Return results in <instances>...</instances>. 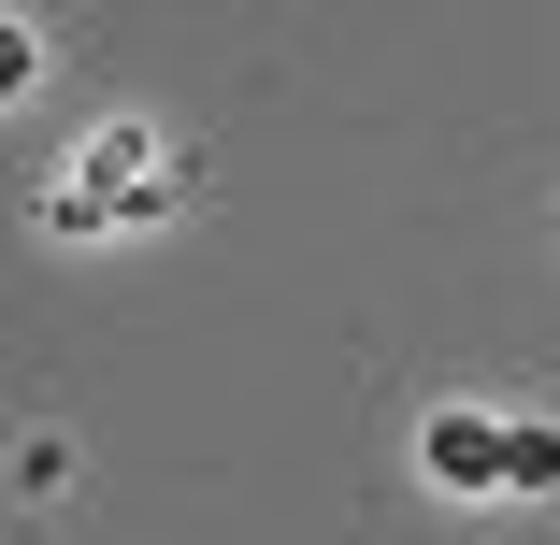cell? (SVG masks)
<instances>
[{
  "label": "cell",
  "instance_id": "obj_1",
  "mask_svg": "<svg viewBox=\"0 0 560 545\" xmlns=\"http://www.w3.org/2000/svg\"><path fill=\"white\" fill-rule=\"evenodd\" d=\"M431 474H445V488H517V430H489V416H431Z\"/></svg>",
  "mask_w": 560,
  "mask_h": 545
}]
</instances>
